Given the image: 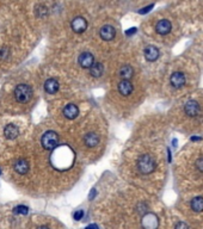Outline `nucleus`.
<instances>
[{
  "label": "nucleus",
  "mask_w": 203,
  "mask_h": 229,
  "mask_svg": "<svg viewBox=\"0 0 203 229\" xmlns=\"http://www.w3.org/2000/svg\"><path fill=\"white\" fill-rule=\"evenodd\" d=\"M145 57L149 62L156 61L159 57V49L154 45H148L147 48H145Z\"/></svg>",
  "instance_id": "nucleus-11"
},
{
  "label": "nucleus",
  "mask_w": 203,
  "mask_h": 229,
  "mask_svg": "<svg viewBox=\"0 0 203 229\" xmlns=\"http://www.w3.org/2000/svg\"><path fill=\"white\" fill-rule=\"evenodd\" d=\"M95 193H96V190L93 189V190H92V193H91V196H90V198L91 199L93 198V197H95Z\"/></svg>",
  "instance_id": "nucleus-27"
},
{
  "label": "nucleus",
  "mask_w": 203,
  "mask_h": 229,
  "mask_svg": "<svg viewBox=\"0 0 203 229\" xmlns=\"http://www.w3.org/2000/svg\"><path fill=\"white\" fill-rule=\"evenodd\" d=\"M42 146L44 149L47 151H53L54 148H56L59 145V136L55 131H47L44 133V135L42 136Z\"/></svg>",
  "instance_id": "nucleus-2"
},
{
  "label": "nucleus",
  "mask_w": 203,
  "mask_h": 229,
  "mask_svg": "<svg viewBox=\"0 0 203 229\" xmlns=\"http://www.w3.org/2000/svg\"><path fill=\"white\" fill-rule=\"evenodd\" d=\"M171 28H172V25L171 23L167 20V19H161L159 20L156 25H155V31L159 34V35H167L170 31H171Z\"/></svg>",
  "instance_id": "nucleus-8"
},
{
  "label": "nucleus",
  "mask_w": 203,
  "mask_h": 229,
  "mask_svg": "<svg viewBox=\"0 0 203 229\" xmlns=\"http://www.w3.org/2000/svg\"><path fill=\"white\" fill-rule=\"evenodd\" d=\"M170 83L174 88H180L185 84V75L182 72H174L170 78Z\"/></svg>",
  "instance_id": "nucleus-7"
},
{
  "label": "nucleus",
  "mask_w": 203,
  "mask_h": 229,
  "mask_svg": "<svg viewBox=\"0 0 203 229\" xmlns=\"http://www.w3.org/2000/svg\"><path fill=\"white\" fill-rule=\"evenodd\" d=\"M14 96L19 103H28L32 97V90L29 85H18L14 90Z\"/></svg>",
  "instance_id": "nucleus-3"
},
{
  "label": "nucleus",
  "mask_w": 203,
  "mask_h": 229,
  "mask_svg": "<svg viewBox=\"0 0 203 229\" xmlns=\"http://www.w3.org/2000/svg\"><path fill=\"white\" fill-rule=\"evenodd\" d=\"M84 216V211L83 210H78L74 212V215H73V217H74V220H77V221H79V220H81Z\"/></svg>",
  "instance_id": "nucleus-23"
},
{
  "label": "nucleus",
  "mask_w": 203,
  "mask_h": 229,
  "mask_svg": "<svg viewBox=\"0 0 203 229\" xmlns=\"http://www.w3.org/2000/svg\"><path fill=\"white\" fill-rule=\"evenodd\" d=\"M63 114H65L66 118H68V120H74V118H77L78 114H79V109L74 104H68L63 109Z\"/></svg>",
  "instance_id": "nucleus-13"
},
{
  "label": "nucleus",
  "mask_w": 203,
  "mask_h": 229,
  "mask_svg": "<svg viewBox=\"0 0 203 229\" xmlns=\"http://www.w3.org/2000/svg\"><path fill=\"white\" fill-rule=\"evenodd\" d=\"M118 92L122 94V96H129L131 92H133V85L129 80H125V79H122V81L118 84Z\"/></svg>",
  "instance_id": "nucleus-12"
},
{
  "label": "nucleus",
  "mask_w": 203,
  "mask_h": 229,
  "mask_svg": "<svg viewBox=\"0 0 203 229\" xmlns=\"http://www.w3.org/2000/svg\"><path fill=\"white\" fill-rule=\"evenodd\" d=\"M99 35L104 41H111L116 35V31H115V28L112 25H104L101 29Z\"/></svg>",
  "instance_id": "nucleus-9"
},
{
  "label": "nucleus",
  "mask_w": 203,
  "mask_h": 229,
  "mask_svg": "<svg viewBox=\"0 0 203 229\" xmlns=\"http://www.w3.org/2000/svg\"><path fill=\"white\" fill-rule=\"evenodd\" d=\"M135 32H136V28H130L129 30L125 31V35H127V36H131V35L135 34Z\"/></svg>",
  "instance_id": "nucleus-25"
},
{
  "label": "nucleus",
  "mask_w": 203,
  "mask_h": 229,
  "mask_svg": "<svg viewBox=\"0 0 203 229\" xmlns=\"http://www.w3.org/2000/svg\"><path fill=\"white\" fill-rule=\"evenodd\" d=\"M78 62H79V65L83 67V68H90V67L95 63V57H93V55L91 54V53L85 51V53L79 55Z\"/></svg>",
  "instance_id": "nucleus-6"
},
{
  "label": "nucleus",
  "mask_w": 203,
  "mask_h": 229,
  "mask_svg": "<svg viewBox=\"0 0 203 229\" xmlns=\"http://www.w3.org/2000/svg\"><path fill=\"white\" fill-rule=\"evenodd\" d=\"M71 26L74 32L81 34V32H84V31L87 29V22L83 17H75V18L72 20Z\"/></svg>",
  "instance_id": "nucleus-5"
},
{
  "label": "nucleus",
  "mask_w": 203,
  "mask_h": 229,
  "mask_svg": "<svg viewBox=\"0 0 203 229\" xmlns=\"http://www.w3.org/2000/svg\"><path fill=\"white\" fill-rule=\"evenodd\" d=\"M133 74H134V71L130 66H123L119 69V77L125 80H130Z\"/></svg>",
  "instance_id": "nucleus-20"
},
{
  "label": "nucleus",
  "mask_w": 203,
  "mask_h": 229,
  "mask_svg": "<svg viewBox=\"0 0 203 229\" xmlns=\"http://www.w3.org/2000/svg\"><path fill=\"white\" fill-rule=\"evenodd\" d=\"M14 169L19 174H25L29 171V163L26 162L25 160H23V159H20V160H18L17 162L14 163Z\"/></svg>",
  "instance_id": "nucleus-17"
},
{
  "label": "nucleus",
  "mask_w": 203,
  "mask_h": 229,
  "mask_svg": "<svg viewBox=\"0 0 203 229\" xmlns=\"http://www.w3.org/2000/svg\"><path fill=\"white\" fill-rule=\"evenodd\" d=\"M176 228H188V224H185V223H177Z\"/></svg>",
  "instance_id": "nucleus-26"
},
{
  "label": "nucleus",
  "mask_w": 203,
  "mask_h": 229,
  "mask_svg": "<svg viewBox=\"0 0 203 229\" xmlns=\"http://www.w3.org/2000/svg\"><path fill=\"white\" fill-rule=\"evenodd\" d=\"M44 90L47 91V93H49V94H54L59 90V83L55 79H48L44 83Z\"/></svg>",
  "instance_id": "nucleus-14"
},
{
  "label": "nucleus",
  "mask_w": 203,
  "mask_h": 229,
  "mask_svg": "<svg viewBox=\"0 0 203 229\" xmlns=\"http://www.w3.org/2000/svg\"><path fill=\"white\" fill-rule=\"evenodd\" d=\"M84 142H85V145L87 146V147L92 148V147H96V146L99 143V137L97 136V134L89 133L87 135H86V136H85Z\"/></svg>",
  "instance_id": "nucleus-15"
},
{
  "label": "nucleus",
  "mask_w": 203,
  "mask_h": 229,
  "mask_svg": "<svg viewBox=\"0 0 203 229\" xmlns=\"http://www.w3.org/2000/svg\"><path fill=\"white\" fill-rule=\"evenodd\" d=\"M103 65L99 63V62H95L92 66L90 67V74L93 77V78H99L102 74H103Z\"/></svg>",
  "instance_id": "nucleus-18"
},
{
  "label": "nucleus",
  "mask_w": 203,
  "mask_h": 229,
  "mask_svg": "<svg viewBox=\"0 0 203 229\" xmlns=\"http://www.w3.org/2000/svg\"><path fill=\"white\" fill-rule=\"evenodd\" d=\"M191 209L195 212H202L203 211V197H195L191 200Z\"/></svg>",
  "instance_id": "nucleus-19"
},
{
  "label": "nucleus",
  "mask_w": 203,
  "mask_h": 229,
  "mask_svg": "<svg viewBox=\"0 0 203 229\" xmlns=\"http://www.w3.org/2000/svg\"><path fill=\"white\" fill-rule=\"evenodd\" d=\"M154 7V5H149V6L147 7H143V8H141L140 11H139V13H141V14H143V13H147L151 11V8H153Z\"/></svg>",
  "instance_id": "nucleus-24"
},
{
  "label": "nucleus",
  "mask_w": 203,
  "mask_h": 229,
  "mask_svg": "<svg viewBox=\"0 0 203 229\" xmlns=\"http://www.w3.org/2000/svg\"><path fill=\"white\" fill-rule=\"evenodd\" d=\"M14 212H16V214L25 215V214H28V208H26V206H23V205H19V206H17V208L14 209Z\"/></svg>",
  "instance_id": "nucleus-21"
},
{
  "label": "nucleus",
  "mask_w": 203,
  "mask_h": 229,
  "mask_svg": "<svg viewBox=\"0 0 203 229\" xmlns=\"http://www.w3.org/2000/svg\"><path fill=\"white\" fill-rule=\"evenodd\" d=\"M196 168L200 171V172H203V157H200L196 160Z\"/></svg>",
  "instance_id": "nucleus-22"
},
{
  "label": "nucleus",
  "mask_w": 203,
  "mask_h": 229,
  "mask_svg": "<svg viewBox=\"0 0 203 229\" xmlns=\"http://www.w3.org/2000/svg\"><path fill=\"white\" fill-rule=\"evenodd\" d=\"M184 111L189 117H196L201 112V108H200V104L197 102H195V100H189V102L185 104Z\"/></svg>",
  "instance_id": "nucleus-4"
},
{
  "label": "nucleus",
  "mask_w": 203,
  "mask_h": 229,
  "mask_svg": "<svg viewBox=\"0 0 203 229\" xmlns=\"http://www.w3.org/2000/svg\"><path fill=\"white\" fill-rule=\"evenodd\" d=\"M137 168L142 174H151L155 168L154 159L149 154H143L137 160Z\"/></svg>",
  "instance_id": "nucleus-1"
},
{
  "label": "nucleus",
  "mask_w": 203,
  "mask_h": 229,
  "mask_svg": "<svg viewBox=\"0 0 203 229\" xmlns=\"http://www.w3.org/2000/svg\"><path fill=\"white\" fill-rule=\"evenodd\" d=\"M142 224L146 228H155V227L159 226V221H158V217L155 216L154 214H146L143 216Z\"/></svg>",
  "instance_id": "nucleus-10"
},
{
  "label": "nucleus",
  "mask_w": 203,
  "mask_h": 229,
  "mask_svg": "<svg viewBox=\"0 0 203 229\" xmlns=\"http://www.w3.org/2000/svg\"><path fill=\"white\" fill-rule=\"evenodd\" d=\"M4 133H5V136L7 139L13 140L18 136L19 130H18V128L16 127L14 124H8V125L5 128V131H4Z\"/></svg>",
  "instance_id": "nucleus-16"
}]
</instances>
